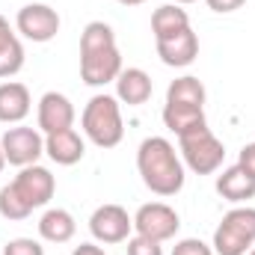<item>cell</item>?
Wrapping results in <instances>:
<instances>
[{
    "label": "cell",
    "instance_id": "ac0fdd59",
    "mask_svg": "<svg viewBox=\"0 0 255 255\" xmlns=\"http://www.w3.org/2000/svg\"><path fill=\"white\" fill-rule=\"evenodd\" d=\"M190 27V18L187 12L178 6V3H166V6H157L154 15H151V33H154V42L160 39H172L178 36L181 30Z\"/></svg>",
    "mask_w": 255,
    "mask_h": 255
},
{
    "label": "cell",
    "instance_id": "277c9868",
    "mask_svg": "<svg viewBox=\"0 0 255 255\" xmlns=\"http://www.w3.org/2000/svg\"><path fill=\"white\" fill-rule=\"evenodd\" d=\"M255 247V208H232L214 232L217 255H247Z\"/></svg>",
    "mask_w": 255,
    "mask_h": 255
},
{
    "label": "cell",
    "instance_id": "d6a6232c",
    "mask_svg": "<svg viewBox=\"0 0 255 255\" xmlns=\"http://www.w3.org/2000/svg\"><path fill=\"white\" fill-rule=\"evenodd\" d=\"M250 255H255V247H253V250H250Z\"/></svg>",
    "mask_w": 255,
    "mask_h": 255
},
{
    "label": "cell",
    "instance_id": "f1b7e54d",
    "mask_svg": "<svg viewBox=\"0 0 255 255\" xmlns=\"http://www.w3.org/2000/svg\"><path fill=\"white\" fill-rule=\"evenodd\" d=\"M71 255H104V250L95 247V244H80V247H74V253Z\"/></svg>",
    "mask_w": 255,
    "mask_h": 255
},
{
    "label": "cell",
    "instance_id": "cb8c5ba5",
    "mask_svg": "<svg viewBox=\"0 0 255 255\" xmlns=\"http://www.w3.org/2000/svg\"><path fill=\"white\" fill-rule=\"evenodd\" d=\"M3 255H45V247L33 238H15L3 247Z\"/></svg>",
    "mask_w": 255,
    "mask_h": 255
},
{
    "label": "cell",
    "instance_id": "f546056e",
    "mask_svg": "<svg viewBox=\"0 0 255 255\" xmlns=\"http://www.w3.org/2000/svg\"><path fill=\"white\" fill-rule=\"evenodd\" d=\"M116 3H122V6H139V3H145V0H116Z\"/></svg>",
    "mask_w": 255,
    "mask_h": 255
},
{
    "label": "cell",
    "instance_id": "3957f363",
    "mask_svg": "<svg viewBox=\"0 0 255 255\" xmlns=\"http://www.w3.org/2000/svg\"><path fill=\"white\" fill-rule=\"evenodd\" d=\"M178 148H181V157L184 163L190 166L196 175H211L223 166V157H226V145L214 136V130L208 125L190 128L178 136Z\"/></svg>",
    "mask_w": 255,
    "mask_h": 255
},
{
    "label": "cell",
    "instance_id": "603a6c76",
    "mask_svg": "<svg viewBox=\"0 0 255 255\" xmlns=\"http://www.w3.org/2000/svg\"><path fill=\"white\" fill-rule=\"evenodd\" d=\"M104 45H116V33L110 24L104 21H92L83 27L80 33V51H89V48H104Z\"/></svg>",
    "mask_w": 255,
    "mask_h": 255
},
{
    "label": "cell",
    "instance_id": "7a4b0ae2",
    "mask_svg": "<svg viewBox=\"0 0 255 255\" xmlns=\"http://www.w3.org/2000/svg\"><path fill=\"white\" fill-rule=\"evenodd\" d=\"M83 130L86 136L98 145V148H116L125 136V125H122V110L119 101L113 95H92L89 104L83 107Z\"/></svg>",
    "mask_w": 255,
    "mask_h": 255
},
{
    "label": "cell",
    "instance_id": "44dd1931",
    "mask_svg": "<svg viewBox=\"0 0 255 255\" xmlns=\"http://www.w3.org/2000/svg\"><path fill=\"white\" fill-rule=\"evenodd\" d=\"M166 101H175V104H193V107H205V86L199 77L184 74L178 80L169 83L166 89Z\"/></svg>",
    "mask_w": 255,
    "mask_h": 255
},
{
    "label": "cell",
    "instance_id": "9c48e42d",
    "mask_svg": "<svg viewBox=\"0 0 255 255\" xmlns=\"http://www.w3.org/2000/svg\"><path fill=\"white\" fill-rule=\"evenodd\" d=\"M133 229V217H128L122 205H101L89 217V232L98 244H125Z\"/></svg>",
    "mask_w": 255,
    "mask_h": 255
},
{
    "label": "cell",
    "instance_id": "ba28073f",
    "mask_svg": "<svg viewBox=\"0 0 255 255\" xmlns=\"http://www.w3.org/2000/svg\"><path fill=\"white\" fill-rule=\"evenodd\" d=\"M15 27L24 39L42 45V42H51L60 33V15L48 3H27L24 9H18Z\"/></svg>",
    "mask_w": 255,
    "mask_h": 255
},
{
    "label": "cell",
    "instance_id": "8992f818",
    "mask_svg": "<svg viewBox=\"0 0 255 255\" xmlns=\"http://www.w3.org/2000/svg\"><path fill=\"white\" fill-rule=\"evenodd\" d=\"M119 74H122V54H119L116 45L80 51V77H83L86 86L113 83Z\"/></svg>",
    "mask_w": 255,
    "mask_h": 255
},
{
    "label": "cell",
    "instance_id": "d4e9b609",
    "mask_svg": "<svg viewBox=\"0 0 255 255\" xmlns=\"http://www.w3.org/2000/svg\"><path fill=\"white\" fill-rule=\"evenodd\" d=\"M128 255H163V247L151 238L133 235V238H128Z\"/></svg>",
    "mask_w": 255,
    "mask_h": 255
},
{
    "label": "cell",
    "instance_id": "4fadbf2b",
    "mask_svg": "<svg viewBox=\"0 0 255 255\" xmlns=\"http://www.w3.org/2000/svg\"><path fill=\"white\" fill-rule=\"evenodd\" d=\"M157 57H160L163 65H172V68L190 65L199 57V39H196V33L187 27V30H181L172 39H160L157 42Z\"/></svg>",
    "mask_w": 255,
    "mask_h": 255
},
{
    "label": "cell",
    "instance_id": "5b68a950",
    "mask_svg": "<svg viewBox=\"0 0 255 255\" xmlns=\"http://www.w3.org/2000/svg\"><path fill=\"white\" fill-rule=\"evenodd\" d=\"M178 226H181L178 214H175L169 205H163V202H148V205H142V208L133 214V229H136V235L151 238V241H157V244L172 241V238L178 235Z\"/></svg>",
    "mask_w": 255,
    "mask_h": 255
},
{
    "label": "cell",
    "instance_id": "7c38bea8",
    "mask_svg": "<svg viewBox=\"0 0 255 255\" xmlns=\"http://www.w3.org/2000/svg\"><path fill=\"white\" fill-rule=\"evenodd\" d=\"M45 154H48L54 163H60V166H74V163H80L83 154H86L83 136H80L74 128L48 133V136H45Z\"/></svg>",
    "mask_w": 255,
    "mask_h": 255
},
{
    "label": "cell",
    "instance_id": "2e32d148",
    "mask_svg": "<svg viewBox=\"0 0 255 255\" xmlns=\"http://www.w3.org/2000/svg\"><path fill=\"white\" fill-rule=\"evenodd\" d=\"M74 232H77V223L65 208H51L39 220V235L48 244H68L74 238Z\"/></svg>",
    "mask_w": 255,
    "mask_h": 255
},
{
    "label": "cell",
    "instance_id": "6da1fadb",
    "mask_svg": "<svg viewBox=\"0 0 255 255\" xmlns=\"http://www.w3.org/2000/svg\"><path fill=\"white\" fill-rule=\"evenodd\" d=\"M136 169L142 184L157 196H175L184 187V163L175 154V145L163 136H148L139 142Z\"/></svg>",
    "mask_w": 255,
    "mask_h": 255
},
{
    "label": "cell",
    "instance_id": "83f0119b",
    "mask_svg": "<svg viewBox=\"0 0 255 255\" xmlns=\"http://www.w3.org/2000/svg\"><path fill=\"white\" fill-rule=\"evenodd\" d=\"M205 3H208V9H214V12H220V15H229V12L241 9L247 0H205Z\"/></svg>",
    "mask_w": 255,
    "mask_h": 255
},
{
    "label": "cell",
    "instance_id": "7402d4cb",
    "mask_svg": "<svg viewBox=\"0 0 255 255\" xmlns=\"http://www.w3.org/2000/svg\"><path fill=\"white\" fill-rule=\"evenodd\" d=\"M33 214V208L21 199V193L15 190L12 184H6L0 190V217L3 220H27Z\"/></svg>",
    "mask_w": 255,
    "mask_h": 255
},
{
    "label": "cell",
    "instance_id": "4316f807",
    "mask_svg": "<svg viewBox=\"0 0 255 255\" xmlns=\"http://www.w3.org/2000/svg\"><path fill=\"white\" fill-rule=\"evenodd\" d=\"M238 166H241L247 175H253V178H255V142H250V145H244V148H241Z\"/></svg>",
    "mask_w": 255,
    "mask_h": 255
},
{
    "label": "cell",
    "instance_id": "484cf974",
    "mask_svg": "<svg viewBox=\"0 0 255 255\" xmlns=\"http://www.w3.org/2000/svg\"><path fill=\"white\" fill-rule=\"evenodd\" d=\"M172 255H214V247H208L199 238H184L172 247Z\"/></svg>",
    "mask_w": 255,
    "mask_h": 255
},
{
    "label": "cell",
    "instance_id": "5bb4252c",
    "mask_svg": "<svg viewBox=\"0 0 255 255\" xmlns=\"http://www.w3.org/2000/svg\"><path fill=\"white\" fill-rule=\"evenodd\" d=\"M30 89L18 80H6L0 83V122L6 125H18L21 119H27L30 113Z\"/></svg>",
    "mask_w": 255,
    "mask_h": 255
},
{
    "label": "cell",
    "instance_id": "ffe728a7",
    "mask_svg": "<svg viewBox=\"0 0 255 255\" xmlns=\"http://www.w3.org/2000/svg\"><path fill=\"white\" fill-rule=\"evenodd\" d=\"M163 125L169 128L172 133H184L190 128L208 125L205 122V107H193V104H175V101H166L163 104Z\"/></svg>",
    "mask_w": 255,
    "mask_h": 255
},
{
    "label": "cell",
    "instance_id": "4dcf8cb0",
    "mask_svg": "<svg viewBox=\"0 0 255 255\" xmlns=\"http://www.w3.org/2000/svg\"><path fill=\"white\" fill-rule=\"evenodd\" d=\"M3 166H6V154H3V148H0V172H3Z\"/></svg>",
    "mask_w": 255,
    "mask_h": 255
},
{
    "label": "cell",
    "instance_id": "8fae6325",
    "mask_svg": "<svg viewBox=\"0 0 255 255\" xmlns=\"http://www.w3.org/2000/svg\"><path fill=\"white\" fill-rule=\"evenodd\" d=\"M39 130L45 133H57V130H65V128L74 125V104L60 95V92H45L39 98Z\"/></svg>",
    "mask_w": 255,
    "mask_h": 255
},
{
    "label": "cell",
    "instance_id": "1f68e13d",
    "mask_svg": "<svg viewBox=\"0 0 255 255\" xmlns=\"http://www.w3.org/2000/svg\"><path fill=\"white\" fill-rule=\"evenodd\" d=\"M172 3H178V6H187V3H196V0H172Z\"/></svg>",
    "mask_w": 255,
    "mask_h": 255
},
{
    "label": "cell",
    "instance_id": "d6986e66",
    "mask_svg": "<svg viewBox=\"0 0 255 255\" xmlns=\"http://www.w3.org/2000/svg\"><path fill=\"white\" fill-rule=\"evenodd\" d=\"M24 68V45L12 33L9 21L0 15V77H12Z\"/></svg>",
    "mask_w": 255,
    "mask_h": 255
},
{
    "label": "cell",
    "instance_id": "e0dca14e",
    "mask_svg": "<svg viewBox=\"0 0 255 255\" xmlns=\"http://www.w3.org/2000/svg\"><path fill=\"white\" fill-rule=\"evenodd\" d=\"M217 193L235 205L247 202L255 196V178L247 175L241 166H229V169H223V175H217Z\"/></svg>",
    "mask_w": 255,
    "mask_h": 255
},
{
    "label": "cell",
    "instance_id": "30bf717a",
    "mask_svg": "<svg viewBox=\"0 0 255 255\" xmlns=\"http://www.w3.org/2000/svg\"><path fill=\"white\" fill-rule=\"evenodd\" d=\"M12 187L21 193V199L30 205V208H42L54 199V190H57V181L51 175V169L33 163V166H21V172L15 175Z\"/></svg>",
    "mask_w": 255,
    "mask_h": 255
},
{
    "label": "cell",
    "instance_id": "52a82bcc",
    "mask_svg": "<svg viewBox=\"0 0 255 255\" xmlns=\"http://www.w3.org/2000/svg\"><path fill=\"white\" fill-rule=\"evenodd\" d=\"M0 148L6 154V163L12 166H33L45 154V139L36 128H9L0 139Z\"/></svg>",
    "mask_w": 255,
    "mask_h": 255
},
{
    "label": "cell",
    "instance_id": "9a60e30c",
    "mask_svg": "<svg viewBox=\"0 0 255 255\" xmlns=\"http://www.w3.org/2000/svg\"><path fill=\"white\" fill-rule=\"evenodd\" d=\"M116 98L128 107L145 104L151 98V77L142 68H122V74L116 77Z\"/></svg>",
    "mask_w": 255,
    "mask_h": 255
},
{
    "label": "cell",
    "instance_id": "836d02e7",
    "mask_svg": "<svg viewBox=\"0 0 255 255\" xmlns=\"http://www.w3.org/2000/svg\"><path fill=\"white\" fill-rule=\"evenodd\" d=\"M0 255H3V250H0Z\"/></svg>",
    "mask_w": 255,
    "mask_h": 255
}]
</instances>
